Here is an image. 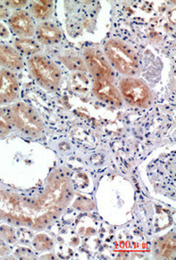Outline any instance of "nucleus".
<instances>
[{
  "label": "nucleus",
  "mask_w": 176,
  "mask_h": 260,
  "mask_svg": "<svg viewBox=\"0 0 176 260\" xmlns=\"http://www.w3.org/2000/svg\"><path fill=\"white\" fill-rule=\"evenodd\" d=\"M104 50L105 56L113 67L122 75L131 77L139 73L138 56L123 41L110 40L105 43Z\"/></svg>",
  "instance_id": "2"
},
{
  "label": "nucleus",
  "mask_w": 176,
  "mask_h": 260,
  "mask_svg": "<svg viewBox=\"0 0 176 260\" xmlns=\"http://www.w3.org/2000/svg\"><path fill=\"white\" fill-rule=\"evenodd\" d=\"M10 252V248L8 242L0 237V256H7Z\"/></svg>",
  "instance_id": "19"
},
{
  "label": "nucleus",
  "mask_w": 176,
  "mask_h": 260,
  "mask_svg": "<svg viewBox=\"0 0 176 260\" xmlns=\"http://www.w3.org/2000/svg\"><path fill=\"white\" fill-rule=\"evenodd\" d=\"M29 1H4V4L8 8L12 9H17L21 10V8H23L28 5Z\"/></svg>",
  "instance_id": "18"
},
{
  "label": "nucleus",
  "mask_w": 176,
  "mask_h": 260,
  "mask_svg": "<svg viewBox=\"0 0 176 260\" xmlns=\"http://www.w3.org/2000/svg\"><path fill=\"white\" fill-rule=\"evenodd\" d=\"M87 68L95 79H105L112 82L116 79L115 72L105 56L98 49L90 48L84 52Z\"/></svg>",
  "instance_id": "6"
},
{
  "label": "nucleus",
  "mask_w": 176,
  "mask_h": 260,
  "mask_svg": "<svg viewBox=\"0 0 176 260\" xmlns=\"http://www.w3.org/2000/svg\"><path fill=\"white\" fill-rule=\"evenodd\" d=\"M32 246L37 251H46L51 249L53 247V242L47 234H37L33 239Z\"/></svg>",
  "instance_id": "16"
},
{
  "label": "nucleus",
  "mask_w": 176,
  "mask_h": 260,
  "mask_svg": "<svg viewBox=\"0 0 176 260\" xmlns=\"http://www.w3.org/2000/svg\"><path fill=\"white\" fill-rule=\"evenodd\" d=\"M3 220H2V217H1V215H0V223H1V222H2Z\"/></svg>",
  "instance_id": "22"
},
{
  "label": "nucleus",
  "mask_w": 176,
  "mask_h": 260,
  "mask_svg": "<svg viewBox=\"0 0 176 260\" xmlns=\"http://www.w3.org/2000/svg\"><path fill=\"white\" fill-rule=\"evenodd\" d=\"M155 254L162 258H173L175 256V239L174 234L165 235L155 244Z\"/></svg>",
  "instance_id": "12"
},
{
  "label": "nucleus",
  "mask_w": 176,
  "mask_h": 260,
  "mask_svg": "<svg viewBox=\"0 0 176 260\" xmlns=\"http://www.w3.org/2000/svg\"><path fill=\"white\" fill-rule=\"evenodd\" d=\"M53 8V1H34L30 4V13L34 18L45 21L52 15Z\"/></svg>",
  "instance_id": "14"
},
{
  "label": "nucleus",
  "mask_w": 176,
  "mask_h": 260,
  "mask_svg": "<svg viewBox=\"0 0 176 260\" xmlns=\"http://www.w3.org/2000/svg\"><path fill=\"white\" fill-rule=\"evenodd\" d=\"M14 48L22 56H34L42 50V48L37 41L30 38H15L14 40Z\"/></svg>",
  "instance_id": "13"
},
{
  "label": "nucleus",
  "mask_w": 176,
  "mask_h": 260,
  "mask_svg": "<svg viewBox=\"0 0 176 260\" xmlns=\"http://www.w3.org/2000/svg\"><path fill=\"white\" fill-rule=\"evenodd\" d=\"M93 92L99 101L114 107H121L123 104L119 90L113 85L112 82L105 79H95Z\"/></svg>",
  "instance_id": "9"
},
{
  "label": "nucleus",
  "mask_w": 176,
  "mask_h": 260,
  "mask_svg": "<svg viewBox=\"0 0 176 260\" xmlns=\"http://www.w3.org/2000/svg\"><path fill=\"white\" fill-rule=\"evenodd\" d=\"M18 79L15 73L0 69V106L11 104L19 94Z\"/></svg>",
  "instance_id": "8"
},
{
  "label": "nucleus",
  "mask_w": 176,
  "mask_h": 260,
  "mask_svg": "<svg viewBox=\"0 0 176 260\" xmlns=\"http://www.w3.org/2000/svg\"><path fill=\"white\" fill-rule=\"evenodd\" d=\"M0 66L12 73L18 72L24 67L23 56L10 45L0 43Z\"/></svg>",
  "instance_id": "10"
},
{
  "label": "nucleus",
  "mask_w": 176,
  "mask_h": 260,
  "mask_svg": "<svg viewBox=\"0 0 176 260\" xmlns=\"http://www.w3.org/2000/svg\"><path fill=\"white\" fill-rule=\"evenodd\" d=\"M73 195L69 173L61 169L56 170L37 197L9 194L2 209L3 220L15 226L42 230L60 216L70 203Z\"/></svg>",
  "instance_id": "1"
},
{
  "label": "nucleus",
  "mask_w": 176,
  "mask_h": 260,
  "mask_svg": "<svg viewBox=\"0 0 176 260\" xmlns=\"http://www.w3.org/2000/svg\"><path fill=\"white\" fill-rule=\"evenodd\" d=\"M35 35L40 43L51 46L60 42L62 32L60 29L55 23L50 22H42L35 29Z\"/></svg>",
  "instance_id": "11"
},
{
  "label": "nucleus",
  "mask_w": 176,
  "mask_h": 260,
  "mask_svg": "<svg viewBox=\"0 0 176 260\" xmlns=\"http://www.w3.org/2000/svg\"><path fill=\"white\" fill-rule=\"evenodd\" d=\"M9 16V10L8 8L6 7V5L0 2V19L7 18Z\"/></svg>",
  "instance_id": "21"
},
{
  "label": "nucleus",
  "mask_w": 176,
  "mask_h": 260,
  "mask_svg": "<svg viewBox=\"0 0 176 260\" xmlns=\"http://www.w3.org/2000/svg\"><path fill=\"white\" fill-rule=\"evenodd\" d=\"M8 26L13 34L19 38L32 37L35 34V25L31 15L25 10H16L8 19Z\"/></svg>",
  "instance_id": "7"
},
{
  "label": "nucleus",
  "mask_w": 176,
  "mask_h": 260,
  "mask_svg": "<svg viewBox=\"0 0 176 260\" xmlns=\"http://www.w3.org/2000/svg\"><path fill=\"white\" fill-rule=\"evenodd\" d=\"M14 129L29 138H39L44 131V123L37 112L24 102L8 106Z\"/></svg>",
  "instance_id": "3"
},
{
  "label": "nucleus",
  "mask_w": 176,
  "mask_h": 260,
  "mask_svg": "<svg viewBox=\"0 0 176 260\" xmlns=\"http://www.w3.org/2000/svg\"><path fill=\"white\" fill-rule=\"evenodd\" d=\"M0 237L8 242V244H13L16 242L15 229L6 223H0Z\"/></svg>",
  "instance_id": "17"
},
{
  "label": "nucleus",
  "mask_w": 176,
  "mask_h": 260,
  "mask_svg": "<svg viewBox=\"0 0 176 260\" xmlns=\"http://www.w3.org/2000/svg\"><path fill=\"white\" fill-rule=\"evenodd\" d=\"M28 68L34 80L49 91L58 89L61 82L60 69L53 61L43 55H34L28 58Z\"/></svg>",
  "instance_id": "4"
},
{
  "label": "nucleus",
  "mask_w": 176,
  "mask_h": 260,
  "mask_svg": "<svg viewBox=\"0 0 176 260\" xmlns=\"http://www.w3.org/2000/svg\"><path fill=\"white\" fill-rule=\"evenodd\" d=\"M119 92L128 104L147 108L152 104V94L145 82L133 77H126L119 83Z\"/></svg>",
  "instance_id": "5"
},
{
  "label": "nucleus",
  "mask_w": 176,
  "mask_h": 260,
  "mask_svg": "<svg viewBox=\"0 0 176 260\" xmlns=\"http://www.w3.org/2000/svg\"><path fill=\"white\" fill-rule=\"evenodd\" d=\"M14 130L8 106H0V140L8 136Z\"/></svg>",
  "instance_id": "15"
},
{
  "label": "nucleus",
  "mask_w": 176,
  "mask_h": 260,
  "mask_svg": "<svg viewBox=\"0 0 176 260\" xmlns=\"http://www.w3.org/2000/svg\"><path fill=\"white\" fill-rule=\"evenodd\" d=\"M10 37V32L8 30V27L4 23L0 22V40H7Z\"/></svg>",
  "instance_id": "20"
}]
</instances>
